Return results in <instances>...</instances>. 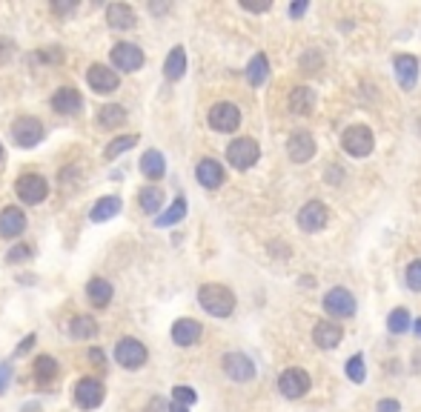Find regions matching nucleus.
I'll return each mask as SVG.
<instances>
[{
	"instance_id": "22",
	"label": "nucleus",
	"mask_w": 421,
	"mask_h": 412,
	"mask_svg": "<svg viewBox=\"0 0 421 412\" xmlns=\"http://www.w3.org/2000/svg\"><path fill=\"white\" fill-rule=\"evenodd\" d=\"M201 333H203V329H201L198 321L181 318V321H175V326H172V341H175L178 347H192V344H198Z\"/></svg>"
},
{
	"instance_id": "40",
	"label": "nucleus",
	"mask_w": 421,
	"mask_h": 412,
	"mask_svg": "<svg viewBox=\"0 0 421 412\" xmlns=\"http://www.w3.org/2000/svg\"><path fill=\"white\" fill-rule=\"evenodd\" d=\"M29 255H32V250H29V246H23V243H20V246H15V250L6 255V261H9V264H18V261H26Z\"/></svg>"
},
{
	"instance_id": "21",
	"label": "nucleus",
	"mask_w": 421,
	"mask_h": 412,
	"mask_svg": "<svg viewBox=\"0 0 421 412\" xmlns=\"http://www.w3.org/2000/svg\"><path fill=\"white\" fill-rule=\"evenodd\" d=\"M106 23L112 29H135L138 18H135V9L132 6H126V4H109L106 6Z\"/></svg>"
},
{
	"instance_id": "26",
	"label": "nucleus",
	"mask_w": 421,
	"mask_h": 412,
	"mask_svg": "<svg viewBox=\"0 0 421 412\" xmlns=\"http://www.w3.org/2000/svg\"><path fill=\"white\" fill-rule=\"evenodd\" d=\"M87 298H89V304H92L95 309L109 307V301H112V283L103 281V278H92V281L87 283Z\"/></svg>"
},
{
	"instance_id": "43",
	"label": "nucleus",
	"mask_w": 421,
	"mask_h": 412,
	"mask_svg": "<svg viewBox=\"0 0 421 412\" xmlns=\"http://www.w3.org/2000/svg\"><path fill=\"white\" fill-rule=\"evenodd\" d=\"M40 60H46V63H61V60H63V52H61V49H46V52H40Z\"/></svg>"
},
{
	"instance_id": "47",
	"label": "nucleus",
	"mask_w": 421,
	"mask_h": 412,
	"mask_svg": "<svg viewBox=\"0 0 421 412\" xmlns=\"http://www.w3.org/2000/svg\"><path fill=\"white\" fill-rule=\"evenodd\" d=\"M34 347V335H26L23 341H20V347H18V355H23V352H29Z\"/></svg>"
},
{
	"instance_id": "34",
	"label": "nucleus",
	"mask_w": 421,
	"mask_h": 412,
	"mask_svg": "<svg viewBox=\"0 0 421 412\" xmlns=\"http://www.w3.org/2000/svg\"><path fill=\"white\" fill-rule=\"evenodd\" d=\"M410 312L404 309V307H398V309H393L390 312V318H387V329H390V333L393 335H401V333H407V329H410Z\"/></svg>"
},
{
	"instance_id": "20",
	"label": "nucleus",
	"mask_w": 421,
	"mask_h": 412,
	"mask_svg": "<svg viewBox=\"0 0 421 412\" xmlns=\"http://www.w3.org/2000/svg\"><path fill=\"white\" fill-rule=\"evenodd\" d=\"M52 109H55L58 115H77V112L83 109V98H80L77 89L63 86V89H58V92L52 95Z\"/></svg>"
},
{
	"instance_id": "46",
	"label": "nucleus",
	"mask_w": 421,
	"mask_h": 412,
	"mask_svg": "<svg viewBox=\"0 0 421 412\" xmlns=\"http://www.w3.org/2000/svg\"><path fill=\"white\" fill-rule=\"evenodd\" d=\"M244 9H249V12H267L272 4H270V0H267V4H241Z\"/></svg>"
},
{
	"instance_id": "18",
	"label": "nucleus",
	"mask_w": 421,
	"mask_h": 412,
	"mask_svg": "<svg viewBox=\"0 0 421 412\" xmlns=\"http://www.w3.org/2000/svg\"><path fill=\"white\" fill-rule=\"evenodd\" d=\"M393 66H396V80L401 89H413L418 84V60L413 55H396Z\"/></svg>"
},
{
	"instance_id": "17",
	"label": "nucleus",
	"mask_w": 421,
	"mask_h": 412,
	"mask_svg": "<svg viewBox=\"0 0 421 412\" xmlns=\"http://www.w3.org/2000/svg\"><path fill=\"white\" fill-rule=\"evenodd\" d=\"M195 178L203 189H218L224 184V167L213 157H203L198 167H195Z\"/></svg>"
},
{
	"instance_id": "32",
	"label": "nucleus",
	"mask_w": 421,
	"mask_h": 412,
	"mask_svg": "<svg viewBox=\"0 0 421 412\" xmlns=\"http://www.w3.org/2000/svg\"><path fill=\"white\" fill-rule=\"evenodd\" d=\"M98 123L103 129H118L126 123V109L118 106V103H106L101 112H98Z\"/></svg>"
},
{
	"instance_id": "3",
	"label": "nucleus",
	"mask_w": 421,
	"mask_h": 412,
	"mask_svg": "<svg viewBox=\"0 0 421 412\" xmlns=\"http://www.w3.org/2000/svg\"><path fill=\"white\" fill-rule=\"evenodd\" d=\"M372 143H375L372 141V129L364 127V123H356V127L344 129V135H341V146L353 157H367L372 152Z\"/></svg>"
},
{
	"instance_id": "2",
	"label": "nucleus",
	"mask_w": 421,
	"mask_h": 412,
	"mask_svg": "<svg viewBox=\"0 0 421 412\" xmlns=\"http://www.w3.org/2000/svg\"><path fill=\"white\" fill-rule=\"evenodd\" d=\"M258 157H261V149H258V143L252 141V138H235L230 146H227V160L232 163L235 169H252L258 163Z\"/></svg>"
},
{
	"instance_id": "23",
	"label": "nucleus",
	"mask_w": 421,
	"mask_h": 412,
	"mask_svg": "<svg viewBox=\"0 0 421 412\" xmlns=\"http://www.w3.org/2000/svg\"><path fill=\"white\" fill-rule=\"evenodd\" d=\"M120 198L118 195H103V198H98L95 200V206H92V212H89V221L92 224H103V221H109V218H115L118 212H120Z\"/></svg>"
},
{
	"instance_id": "36",
	"label": "nucleus",
	"mask_w": 421,
	"mask_h": 412,
	"mask_svg": "<svg viewBox=\"0 0 421 412\" xmlns=\"http://www.w3.org/2000/svg\"><path fill=\"white\" fill-rule=\"evenodd\" d=\"M347 378H350L353 384H364L367 369H364V358H361V355H353V358L347 361Z\"/></svg>"
},
{
	"instance_id": "27",
	"label": "nucleus",
	"mask_w": 421,
	"mask_h": 412,
	"mask_svg": "<svg viewBox=\"0 0 421 412\" xmlns=\"http://www.w3.org/2000/svg\"><path fill=\"white\" fill-rule=\"evenodd\" d=\"M58 361L52 358V355H37L34 358V381L40 384V387H49L55 378H58Z\"/></svg>"
},
{
	"instance_id": "4",
	"label": "nucleus",
	"mask_w": 421,
	"mask_h": 412,
	"mask_svg": "<svg viewBox=\"0 0 421 412\" xmlns=\"http://www.w3.org/2000/svg\"><path fill=\"white\" fill-rule=\"evenodd\" d=\"M146 358H149V352L138 338H120L115 344V361L123 369H141L146 363Z\"/></svg>"
},
{
	"instance_id": "49",
	"label": "nucleus",
	"mask_w": 421,
	"mask_h": 412,
	"mask_svg": "<svg viewBox=\"0 0 421 412\" xmlns=\"http://www.w3.org/2000/svg\"><path fill=\"white\" fill-rule=\"evenodd\" d=\"M170 412H189V406H181V404H172Z\"/></svg>"
},
{
	"instance_id": "25",
	"label": "nucleus",
	"mask_w": 421,
	"mask_h": 412,
	"mask_svg": "<svg viewBox=\"0 0 421 412\" xmlns=\"http://www.w3.org/2000/svg\"><path fill=\"white\" fill-rule=\"evenodd\" d=\"M141 172H144V178H149V181H161V178H163L166 160H163V155H161L158 149H146V152L141 155Z\"/></svg>"
},
{
	"instance_id": "41",
	"label": "nucleus",
	"mask_w": 421,
	"mask_h": 412,
	"mask_svg": "<svg viewBox=\"0 0 421 412\" xmlns=\"http://www.w3.org/2000/svg\"><path fill=\"white\" fill-rule=\"evenodd\" d=\"M12 55H15V44L9 37H0V63H6Z\"/></svg>"
},
{
	"instance_id": "9",
	"label": "nucleus",
	"mask_w": 421,
	"mask_h": 412,
	"mask_svg": "<svg viewBox=\"0 0 421 412\" xmlns=\"http://www.w3.org/2000/svg\"><path fill=\"white\" fill-rule=\"evenodd\" d=\"M109 58H112V63H115V69H120V72H138L141 66H144V52H141V46H135V44H115L112 46V52H109Z\"/></svg>"
},
{
	"instance_id": "8",
	"label": "nucleus",
	"mask_w": 421,
	"mask_h": 412,
	"mask_svg": "<svg viewBox=\"0 0 421 412\" xmlns=\"http://www.w3.org/2000/svg\"><path fill=\"white\" fill-rule=\"evenodd\" d=\"M324 309L332 318H353L356 315V298L350 290H344V286H335V290H329L324 295Z\"/></svg>"
},
{
	"instance_id": "11",
	"label": "nucleus",
	"mask_w": 421,
	"mask_h": 412,
	"mask_svg": "<svg viewBox=\"0 0 421 412\" xmlns=\"http://www.w3.org/2000/svg\"><path fill=\"white\" fill-rule=\"evenodd\" d=\"M278 390H281L284 398H301L310 390V375L304 373V369H299V366H289V369H284L281 378H278Z\"/></svg>"
},
{
	"instance_id": "10",
	"label": "nucleus",
	"mask_w": 421,
	"mask_h": 412,
	"mask_svg": "<svg viewBox=\"0 0 421 412\" xmlns=\"http://www.w3.org/2000/svg\"><path fill=\"white\" fill-rule=\"evenodd\" d=\"M221 366H224V373L238 384H246V381L256 378V363H252V358H246L244 352H227Z\"/></svg>"
},
{
	"instance_id": "15",
	"label": "nucleus",
	"mask_w": 421,
	"mask_h": 412,
	"mask_svg": "<svg viewBox=\"0 0 421 412\" xmlns=\"http://www.w3.org/2000/svg\"><path fill=\"white\" fill-rule=\"evenodd\" d=\"M341 338H344V329H341V323H335V321H321L313 329V341L321 349H335L341 344Z\"/></svg>"
},
{
	"instance_id": "1",
	"label": "nucleus",
	"mask_w": 421,
	"mask_h": 412,
	"mask_svg": "<svg viewBox=\"0 0 421 412\" xmlns=\"http://www.w3.org/2000/svg\"><path fill=\"white\" fill-rule=\"evenodd\" d=\"M198 304L215 318H230L235 309V295L224 283H203L198 290Z\"/></svg>"
},
{
	"instance_id": "13",
	"label": "nucleus",
	"mask_w": 421,
	"mask_h": 412,
	"mask_svg": "<svg viewBox=\"0 0 421 412\" xmlns=\"http://www.w3.org/2000/svg\"><path fill=\"white\" fill-rule=\"evenodd\" d=\"M87 84L95 89V95H109V92L118 89L120 77H118L115 69H109V66H103V63H92L89 72H87Z\"/></svg>"
},
{
	"instance_id": "38",
	"label": "nucleus",
	"mask_w": 421,
	"mask_h": 412,
	"mask_svg": "<svg viewBox=\"0 0 421 412\" xmlns=\"http://www.w3.org/2000/svg\"><path fill=\"white\" fill-rule=\"evenodd\" d=\"M407 286L410 290H415V292H421V258L418 261H413L410 266H407Z\"/></svg>"
},
{
	"instance_id": "14",
	"label": "nucleus",
	"mask_w": 421,
	"mask_h": 412,
	"mask_svg": "<svg viewBox=\"0 0 421 412\" xmlns=\"http://www.w3.org/2000/svg\"><path fill=\"white\" fill-rule=\"evenodd\" d=\"M329 221V212H327V206L321 200H310L301 206V212H299V226L304 232H321Z\"/></svg>"
},
{
	"instance_id": "29",
	"label": "nucleus",
	"mask_w": 421,
	"mask_h": 412,
	"mask_svg": "<svg viewBox=\"0 0 421 412\" xmlns=\"http://www.w3.org/2000/svg\"><path fill=\"white\" fill-rule=\"evenodd\" d=\"M163 75L170 77V80H181L187 75V52H184V46H175L170 55H166Z\"/></svg>"
},
{
	"instance_id": "37",
	"label": "nucleus",
	"mask_w": 421,
	"mask_h": 412,
	"mask_svg": "<svg viewBox=\"0 0 421 412\" xmlns=\"http://www.w3.org/2000/svg\"><path fill=\"white\" fill-rule=\"evenodd\" d=\"M172 398H175V404H181V406H192V404L198 401L195 390H192V387H184V384H178V387L172 390Z\"/></svg>"
},
{
	"instance_id": "35",
	"label": "nucleus",
	"mask_w": 421,
	"mask_h": 412,
	"mask_svg": "<svg viewBox=\"0 0 421 412\" xmlns=\"http://www.w3.org/2000/svg\"><path fill=\"white\" fill-rule=\"evenodd\" d=\"M135 143H138V138H135V135H123V138H115V141H112V143L106 146V152H103V155H106V160H115L118 155L130 152V149H132Z\"/></svg>"
},
{
	"instance_id": "39",
	"label": "nucleus",
	"mask_w": 421,
	"mask_h": 412,
	"mask_svg": "<svg viewBox=\"0 0 421 412\" xmlns=\"http://www.w3.org/2000/svg\"><path fill=\"white\" fill-rule=\"evenodd\" d=\"M12 384V363H0V395H4Z\"/></svg>"
},
{
	"instance_id": "51",
	"label": "nucleus",
	"mask_w": 421,
	"mask_h": 412,
	"mask_svg": "<svg viewBox=\"0 0 421 412\" xmlns=\"http://www.w3.org/2000/svg\"><path fill=\"white\" fill-rule=\"evenodd\" d=\"M0 157H4V146H0Z\"/></svg>"
},
{
	"instance_id": "48",
	"label": "nucleus",
	"mask_w": 421,
	"mask_h": 412,
	"mask_svg": "<svg viewBox=\"0 0 421 412\" xmlns=\"http://www.w3.org/2000/svg\"><path fill=\"white\" fill-rule=\"evenodd\" d=\"M89 358H92L95 363H103V352H101L98 347H92V349H89Z\"/></svg>"
},
{
	"instance_id": "28",
	"label": "nucleus",
	"mask_w": 421,
	"mask_h": 412,
	"mask_svg": "<svg viewBox=\"0 0 421 412\" xmlns=\"http://www.w3.org/2000/svg\"><path fill=\"white\" fill-rule=\"evenodd\" d=\"M267 77H270V60H267V55L258 52L246 63V80H249V86H264Z\"/></svg>"
},
{
	"instance_id": "44",
	"label": "nucleus",
	"mask_w": 421,
	"mask_h": 412,
	"mask_svg": "<svg viewBox=\"0 0 421 412\" xmlns=\"http://www.w3.org/2000/svg\"><path fill=\"white\" fill-rule=\"evenodd\" d=\"M307 6H310L307 0H299V4H292V6H289V18H301V15L307 12Z\"/></svg>"
},
{
	"instance_id": "50",
	"label": "nucleus",
	"mask_w": 421,
	"mask_h": 412,
	"mask_svg": "<svg viewBox=\"0 0 421 412\" xmlns=\"http://www.w3.org/2000/svg\"><path fill=\"white\" fill-rule=\"evenodd\" d=\"M413 329H415V335H418V338H421V318H418V321H415V323H413Z\"/></svg>"
},
{
	"instance_id": "31",
	"label": "nucleus",
	"mask_w": 421,
	"mask_h": 412,
	"mask_svg": "<svg viewBox=\"0 0 421 412\" xmlns=\"http://www.w3.org/2000/svg\"><path fill=\"white\" fill-rule=\"evenodd\" d=\"M138 203H141V210L146 215H158L161 212V206H163V189L158 186H144L138 192Z\"/></svg>"
},
{
	"instance_id": "45",
	"label": "nucleus",
	"mask_w": 421,
	"mask_h": 412,
	"mask_svg": "<svg viewBox=\"0 0 421 412\" xmlns=\"http://www.w3.org/2000/svg\"><path fill=\"white\" fill-rule=\"evenodd\" d=\"M75 9H77L75 0H69V4H52V12H58V15H66V12H75Z\"/></svg>"
},
{
	"instance_id": "19",
	"label": "nucleus",
	"mask_w": 421,
	"mask_h": 412,
	"mask_svg": "<svg viewBox=\"0 0 421 412\" xmlns=\"http://www.w3.org/2000/svg\"><path fill=\"white\" fill-rule=\"evenodd\" d=\"M26 229V215L20 206H6L0 212V238H18Z\"/></svg>"
},
{
	"instance_id": "5",
	"label": "nucleus",
	"mask_w": 421,
	"mask_h": 412,
	"mask_svg": "<svg viewBox=\"0 0 421 412\" xmlns=\"http://www.w3.org/2000/svg\"><path fill=\"white\" fill-rule=\"evenodd\" d=\"M206 120H209V127H213L215 132H235L241 127V109L235 103L221 101V103H215L213 109H209Z\"/></svg>"
},
{
	"instance_id": "16",
	"label": "nucleus",
	"mask_w": 421,
	"mask_h": 412,
	"mask_svg": "<svg viewBox=\"0 0 421 412\" xmlns=\"http://www.w3.org/2000/svg\"><path fill=\"white\" fill-rule=\"evenodd\" d=\"M287 155H289V160H296V163H307L315 155V138L310 132H296L287 141Z\"/></svg>"
},
{
	"instance_id": "12",
	"label": "nucleus",
	"mask_w": 421,
	"mask_h": 412,
	"mask_svg": "<svg viewBox=\"0 0 421 412\" xmlns=\"http://www.w3.org/2000/svg\"><path fill=\"white\" fill-rule=\"evenodd\" d=\"M15 192L23 203H40V200H46L49 195V184L46 178H40V175H20L18 184H15Z\"/></svg>"
},
{
	"instance_id": "24",
	"label": "nucleus",
	"mask_w": 421,
	"mask_h": 412,
	"mask_svg": "<svg viewBox=\"0 0 421 412\" xmlns=\"http://www.w3.org/2000/svg\"><path fill=\"white\" fill-rule=\"evenodd\" d=\"M287 103H289L292 115H313V109H315V92L310 86H299V89L289 92Z\"/></svg>"
},
{
	"instance_id": "7",
	"label": "nucleus",
	"mask_w": 421,
	"mask_h": 412,
	"mask_svg": "<svg viewBox=\"0 0 421 412\" xmlns=\"http://www.w3.org/2000/svg\"><path fill=\"white\" fill-rule=\"evenodd\" d=\"M12 138H15L18 146L32 149V146H37L40 141H44V123H40L37 117H18L12 123Z\"/></svg>"
},
{
	"instance_id": "33",
	"label": "nucleus",
	"mask_w": 421,
	"mask_h": 412,
	"mask_svg": "<svg viewBox=\"0 0 421 412\" xmlns=\"http://www.w3.org/2000/svg\"><path fill=\"white\" fill-rule=\"evenodd\" d=\"M184 215H187V200L184 198H175V203L166 210L163 215H158V226L163 229V226H175V224H181L184 221Z\"/></svg>"
},
{
	"instance_id": "42",
	"label": "nucleus",
	"mask_w": 421,
	"mask_h": 412,
	"mask_svg": "<svg viewBox=\"0 0 421 412\" xmlns=\"http://www.w3.org/2000/svg\"><path fill=\"white\" fill-rule=\"evenodd\" d=\"M378 412H401V404L396 398H384L378 401Z\"/></svg>"
},
{
	"instance_id": "30",
	"label": "nucleus",
	"mask_w": 421,
	"mask_h": 412,
	"mask_svg": "<svg viewBox=\"0 0 421 412\" xmlns=\"http://www.w3.org/2000/svg\"><path fill=\"white\" fill-rule=\"evenodd\" d=\"M69 335L77 338V341L95 338V335H98V323H95V318H89V315H75L72 323H69Z\"/></svg>"
},
{
	"instance_id": "6",
	"label": "nucleus",
	"mask_w": 421,
	"mask_h": 412,
	"mask_svg": "<svg viewBox=\"0 0 421 412\" xmlns=\"http://www.w3.org/2000/svg\"><path fill=\"white\" fill-rule=\"evenodd\" d=\"M103 398H106V390H103V384H101L98 378H92V375L80 378V381L75 384V404H77L80 409H95V406L103 404Z\"/></svg>"
}]
</instances>
